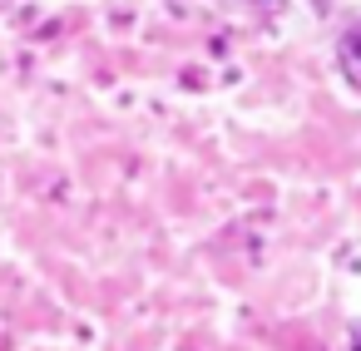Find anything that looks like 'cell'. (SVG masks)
I'll use <instances>...</instances> for the list:
<instances>
[{
  "mask_svg": "<svg viewBox=\"0 0 361 351\" xmlns=\"http://www.w3.org/2000/svg\"><path fill=\"white\" fill-rule=\"evenodd\" d=\"M336 65H341L346 85H356V90H361V25H351V30L336 40Z\"/></svg>",
  "mask_w": 361,
  "mask_h": 351,
  "instance_id": "6da1fadb",
  "label": "cell"
},
{
  "mask_svg": "<svg viewBox=\"0 0 361 351\" xmlns=\"http://www.w3.org/2000/svg\"><path fill=\"white\" fill-rule=\"evenodd\" d=\"M351 351H361V326H356V331H351Z\"/></svg>",
  "mask_w": 361,
  "mask_h": 351,
  "instance_id": "7a4b0ae2",
  "label": "cell"
}]
</instances>
